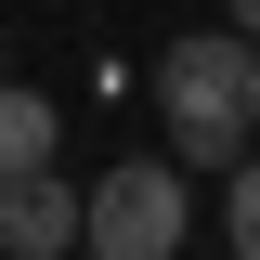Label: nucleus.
Here are the masks:
<instances>
[{"label": "nucleus", "instance_id": "obj_1", "mask_svg": "<svg viewBox=\"0 0 260 260\" xmlns=\"http://www.w3.org/2000/svg\"><path fill=\"white\" fill-rule=\"evenodd\" d=\"M156 117H169V169H234L247 156V39L234 26H195L156 52Z\"/></svg>", "mask_w": 260, "mask_h": 260}, {"label": "nucleus", "instance_id": "obj_2", "mask_svg": "<svg viewBox=\"0 0 260 260\" xmlns=\"http://www.w3.org/2000/svg\"><path fill=\"white\" fill-rule=\"evenodd\" d=\"M182 221H195L182 169L130 156V169H104V182L78 195V260H182Z\"/></svg>", "mask_w": 260, "mask_h": 260}, {"label": "nucleus", "instance_id": "obj_3", "mask_svg": "<svg viewBox=\"0 0 260 260\" xmlns=\"http://www.w3.org/2000/svg\"><path fill=\"white\" fill-rule=\"evenodd\" d=\"M65 247H78V195H65L52 169L0 182V260H65Z\"/></svg>", "mask_w": 260, "mask_h": 260}, {"label": "nucleus", "instance_id": "obj_4", "mask_svg": "<svg viewBox=\"0 0 260 260\" xmlns=\"http://www.w3.org/2000/svg\"><path fill=\"white\" fill-rule=\"evenodd\" d=\"M52 143H65V117L26 91V78H0V182H26V169H52Z\"/></svg>", "mask_w": 260, "mask_h": 260}, {"label": "nucleus", "instance_id": "obj_5", "mask_svg": "<svg viewBox=\"0 0 260 260\" xmlns=\"http://www.w3.org/2000/svg\"><path fill=\"white\" fill-rule=\"evenodd\" d=\"M221 221H234V260H260V156L221 169Z\"/></svg>", "mask_w": 260, "mask_h": 260}, {"label": "nucleus", "instance_id": "obj_6", "mask_svg": "<svg viewBox=\"0 0 260 260\" xmlns=\"http://www.w3.org/2000/svg\"><path fill=\"white\" fill-rule=\"evenodd\" d=\"M221 13H234V39H260V0H221Z\"/></svg>", "mask_w": 260, "mask_h": 260}, {"label": "nucleus", "instance_id": "obj_7", "mask_svg": "<svg viewBox=\"0 0 260 260\" xmlns=\"http://www.w3.org/2000/svg\"><path fill=\"white\" fill-rule=\"evenodd\" d=\"M247 130H260V52H247Z\"/></svg>", "mask_w": 260, "mask_h": 260}]
</instances>
